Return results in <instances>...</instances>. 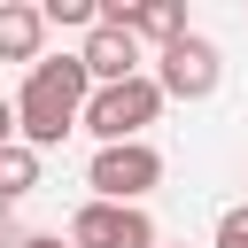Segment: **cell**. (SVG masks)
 Masks as SVG:
<instances>
[{
    "mask_svg": "<svg viewBox=\"0 0 248 248\" xmlns=\"http://www.w3.org/2000/svg\"><path fill=\"white\" fill-rule=\"evenodd\" d=\"M70 248H155V225L140 202H78Z\"/></svg>",
    "mask_w": 248,
    "mask_h": 248,
    "instance_id": "cell-4",
    "label": "cell"
},
{
    "mask_svg": "<svg viewBox=\"0 0 248 248\" xmlns=\"http://www.w3.org/2000/svg\"><path fill=\"white\" fill-rule=\"evenodd\" d=\"M163 85L155 78H124V85H93V101H85V132L101 140V147H132L155 116H163Z\"/></svg>",
    "mask_w": 248,
    "mask_h": 248,
    "instance_id": "cell-2",
    "label": "cell"
},
{
    "mask_svg": "<svg viewBox=\"0 0 248 248\" xmlns=\"http://www.w3.org/2000/svg\"><path fill=\"white\" fill-rule=\"evenodd\" d=\"M85 101H93V78L78 54H46L23 93H16V116H23V147H62L70 124H85Z\"/></svg>",
    "mask_w": 248,
    "mask_h": 248,
    "instance_id": "cell-1",
    "label": "cell"
},
{
    "mask_svg": "<svg viewBox=\"0 0 248 248\" xmlns=\"http://www.w3.org/2000/svg\"><path fill=\"white\" fill-rule=\"evenodd\" d=\"M31 186H39V147H23V140H16V147H0V209H8V202H23Z\"/></svg>",
    "mask_w": 248,
    "mask_h": 248,
    "instance_id": "cell-9",
    "label": "cell"
},
{
    "mask_svg": "<svg viewBox=\"0 0 248 248\" xmlns=\"http://www.w3.org/2000/svg\"><path fill=\"white\" fill-rule=\"evenodd\" d=\"M78 62H85V78H93V85H124V78H140V39H132V31H116V23H101V31H85Z\"/></svg>",
    "mask_w": 248,
    "mask_h": 248,
    "instance_id": "cell-7",
    "label": "cell"
},
{
    "mask_svg": "<svg viewBox=\"0 0 248 248\" xmlns=\"http://www.w3.org/2000/svg\"><path fill=\"white\" fill-rule=\"evenodd\" d=\"M217 78H225V62H217V46L209 39H178V46H163V70H155V85L170 93V101H209L217 93Z\"/></svg>",
    "mask_w": 248,
    "mask_h": 248,
    "instance_id": "cell-5",
    "label": "cell"
},
{
    "mask_svg": "<svg viewBox=\"0 0 248 248\" xmlns=\"http://www.w3.org/2000/svg\"><path fill=\"white\" fill-rule=\"evenodd\" d=\"M23 140V116H16V101H0V147H16Z\"/></svg>",
    "mask_w": 248,
    "mask_h": 248,
    "instance_id": "cell-12",
    "label": "cell"
},
{
    "mask_svg": "<svg viewBox=\"0 0 248 248\" xmlns=\"http://www.w3.org/2000/svg\"><path fill=\"white\" fill-rule=\"evenodd\" d=\"M23 248H62V240H54V232H31V240H23Z\"/></svg>",
    "mask_w": 248,
    "mask_h": 248,
    "instance_id": "cell-13",
    "label": "cell"
},
{
    "mask_svg": "<svg viewBox=\"0 0 248 248\" xmlns=\"http://www.w3.org/2000/svg\"><path fill=\"white\" fill-rule=\"evenodd\" d=\"M101 23H116V31H132V39H155V46H178V39H186V8H178V0H140V8L101 0Z\"/></svg>",
    "mask_w": 248,
    "mask_h": 248,
    "instance_id": "cell-6",
    "label": "cell"
},
{
    "mask_svg": "<svg viewBox=\"0 0 248 248\" xmlns=\"http://www.w3.org/2000/svg\"><path fill=\"white\" fill-rule=\"evenodd\" d=\"M46 23H70V31H101V0H46Z\"/></svg>",
    "mask_w": 248,
    "mask_h": 248,
    "instance_id": "cell-10",
    "label": "cell"
},
{
    "mask_svg": "<svg viewBox=\"0 0 248 248\" xmlns=\"http://www.w3.org/2000/svg\"><path fill=\"white\" fill-rule=\"evenodd\" d=\"M217 248H248V202L217 217Z\"/></svg>",
    "mask_w": 248,
    "mask_h": 248,
    "instance_id": "cell-11",
    "label": "cell"
},
{
    "mask_svg": "<svg viewBox=\"0 0 248 248\" xmlns=\"http://www.w3.org/2000/svg\"><path fill=\"white\" fill-rule=\"evenodd\" d=\"M39 39H46V8H23V0H8L0 8V62H46L39 54Z\"/></svg>",
    "mask_w": 248,
    "mask_h": 248,
    "instance_id": "cell-8",
    "label": "cell"
},
{
    "mask_svg": "<svg viewBox=\"0 0 248 248\" xmlns=\"http://www.w3.org/2000/svg\"><path fill=\"white\" fill-rule=\"evenodd\" d=\"M85 186H93V202H140V194L163 186V155H155L147 140H132V147H101L93 170H85Z\"/></svg>",
    "mask_w": 248,
    "mask_h": 248,
    "instance_id": "cell-3",
    "label": "cell"
}]
</instances>
